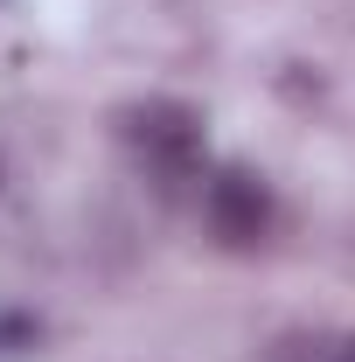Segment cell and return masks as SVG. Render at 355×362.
Segmentation results:
<instances>
[{"label": "cell", "instance_id": "cell-1", "mask_svg": "<svg viewBox=\"0 0 355 362\" xmlns=\"http://www.w3.org/2000/svg\"><path fill=\"white\" fill-rule=\"evenodd\" d=\"M119 133H126V146H133L161 181H188L202 168V119H195L188 105H175V98L133 105V112L119 119Z\"/></svg>", "mask_w": 355, "mask_h": 362}, {"label": "cell", "instance_id": "cell-2", "mask_svg": "<svg viewBox=\"0 0 355 362\" xmlns=\"http://www.w3.org/2000/svg\"><path fill=\"white\" fill-rule=\"evenodd\" d=\"M202 216H209V237L230 244V251H251V244H265L272 237V188L251 168H216L209 188H202Z\"/></svg>", "mask_w": 355, "mask_h": 362}, {"label": "cell", "instance_id": "cell-3", "mask_svg": "<svg viewBox=\"0 0 355 362\" xmlns=\"http://www.w3.org/2000/svg\"><path fill=\"white\" fill-rule=\"evenodd\" d=\"M35 341H42V327H35V320H0V356H21V349H35Z\"/></svg>", "mask_w": 355, "mask_h": 362}, {"label": "cell", "instance_id": "cell-4", "mask_svg": "<svg viewBox=\"0 0 355 362\" xmlns=\"http://www.w3.org/2000/svg\"><path fill=\"white\" fill-rule=\"evenodd\" d=\"M327 362H355V341H334V349H327Z\"/></svg>", "mask_w": 355, "mask_h": 362}]
</instances>
